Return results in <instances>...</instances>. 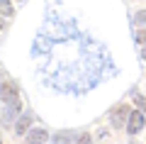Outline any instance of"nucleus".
Here are the masks:
<instances>
[{"instance_id":"f257e3e1","label":"nucleus","mask_w":146,"mask_h":144,"mask_svg":"<svg viewBox=\"0 0 146 144\" xmlns=\"http://www.w3.org/2000/svg\"><path fill=\"white\" fill-rule=\"evenodd\" d=\"M0 100L3 103H7L12 110H20L22 103H20V90H17V86L12 81H5L3 86H0Z\"/></svg>"},{"instance_id":"f03ea898","label":"nucleus","mask_w":146,"mask_h":144,"mask_svg":"<svg viewBox=\"0 0 146 144\" xmlns=\"http://www.w3.org/2000/svg\"><path fill=\"white\" fill-rule=\"evenodd\" d=\"M144 122H146V120H144V113H141V110H139V113H131L129 115V122H127V132H129V134L141 132V129H144Z\"/></svg>"},{"instance_id":"7ed1b4c3","label":"nucleus","mask_w":146,"mask_h":144,"mask_svg":"<svg viewBox=\"0 0 146 144\" xmlns=\"http://www.w3.org/2000/svg\"><path fill=\"white\" fill-rule=\"evenodd\" d=\"M49 139L46 129H29V134H27V144H44Z\"/></svg>"},{"instance_id":"20e7f679","label":"nucleus","mask_w":146,"mask_h":144,"mask_svg":"<svg viewBox=\"0 0 146 144\" xmlns=\"http://www.w3.org/2000/svg\"><path fill=\"white\" fill-rule=\"evenodd\" d=\"M129 115H131V110H129V105H119V108H117V113H115V125L117 127H122V125L127 122V120H129Z\"/></svg>"},{"instance_id":"39448f33","label":"nucleus","mask_w":146,"mask_h":144,"mask_svg":"<svg viewBox=\"0 0 146 144\" xmlns=\"http://www.w3.org/2000/svg\"><path fill=\"white\" fill-rule=\"evenodd\" d=\"M29 125H32V117H22L20 122L15 125V129H17V134H25L27 129H29Z\"/></svg>"},{"instance_id":"423d86ee","label":"nucleus","mask_w":146,"mask_h":144,"mask_svg":"<svg viewBox=\"0 0 146 144\" xmlns=\"http://www.w3.org/2000/svg\"><path fill=\"white\" fill-rule=\"evenodd\" d=\"M0 15H5V17H12V15H15V10H12V5L7 3V0H0Z\"/></svg>"},{"instance_id":"0eeeda50","label":"nucleus","mask_w":146,"mask_h":144,"mask_svg":"<svg viewBox=\"0 0 146 144\" xmlns=\"http://www.w3.org/2000/svg\"><path fill=\"white\" fill-rule=\"evenodd\" d=\"M134 105H136V108L141 110V113H146V98H141V95H136V98H134Z\"/></svg>"},{"instance_id":"6e6552de","label":"nucleus","mask_w":146,"mask_h":144,"mask_svg":"<svg viewBox=\"0 0 146 144\" xmlns=\"http://www.w3.org/2000/svg\"><path fill=\"white\" fill-rule=\"evenodd\" d=\"M54 142H56V144H68L71 139H68V134L63 132V134H56V137H54Z\"/></svg>"},{"instance_id":"1a4fd4ad","label":"nucleus","mask_w":146,"mask_h":144,"mask_svg":"<svg viewBox=\"0 0 146 144\" xmlns=\"http://www.w3.org/2000/svg\"><path fill=\"white\" fill-rule=\"evenodd\" d=\"M134 20L139 22V25H146V10H139V12L134 15Z\"/></svg>"},{"instance_id":"9d476101","label":"nucleus","mask_w":146,"mask_h":144,"mask_svg":"<svg viewBox=\"0 0 146 144\" xmlns=\"http://www.w3.org/2000/svg\"><path fill=\"white\" fill-rule=\"evenodd\" d=\"M78 144H93V137H90V134H80V137H78Z\"/></svg>"},{"instance_id":"9b49d317","label":"nucleus","mask_w":146,"mask_h":144,"mask_svg":"<svg viewBox=\"0 0 146 144\" xmlns=\"http://www.w3.org/2000/svg\"><path fill=\"white\" fill-rule=\"evenodd\" d=\"M136 42L146 44V29H139V32H136Z\"/></svg>"},{"instance_id":"f8f14e48","label":"nucleus","mask_w":146,"mask_h":144,"mask_svg":"<svg viewBox=\"0 0 146 144\" xmlns=\"http://www.w3.org/2000/svg\"><path fill=\"white\" fill-rule=\"evenodd\" d=\"M141 59H144V61H146V49H144V52H141Z\"/></svg>"},{"instance_id":"ddd939ff","label":"nucleus","mask_w":146,"mask_h":144,"mask_svg":"<svg viewBox=\"0 0 146 144\" xmlns=\"http://www.w3.org/2000/svg\"><path fill=\"white\" fill-rule=\"evenodd\" d=\"M0 27H3V20H0Z\"/></svg>"}]
</instances>
